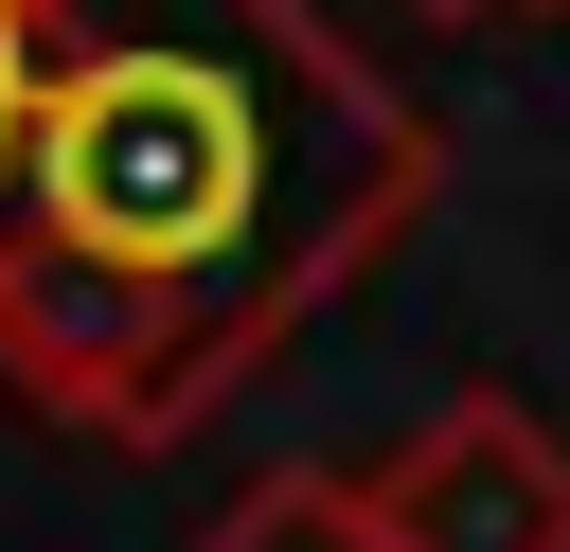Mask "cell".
I'll list each match as a JSON object with an SVG mask.
<instances>
[{
	"instance_id": "obj_1",
	"label": "cell",
	"mask_w": 570,
	"mask_h": 552,
	"mask_svg": "<svg viewBox=\"0 0 570 552\" xmlns=\"http://www.w3.org/2000/svg\"><path fill=\"white\" fill-rule=\"evenodd\" d=\"M410 214L428 125L303 0H53L0 160V374L89 445H178Z\"/></svg>"
},
{
	"instance_id": "obj_2",
	"label": "cell",
	"mask_w": 570,
	"mask_h": 552,
	"mask_svg": "<svg viewBox=\"0 0 570 552\" xmlns=\"http://www.w3.org/2000/svg\"><path fill=\"white\" fill-rule=\"evenodd\" d=\"M374 534H392V552H570V463H552L517 410H445V427L374 481Z\"/></svg>"
},
{
	"instance_id": "obj_3",
	"label": "cell",
	"mask_w": 570,
	"mask_h": 552,
	"mask_svg": "<svg viewBox=\"0 0 570 552\" xmlns=\"http://www.w3.org/2000/svg\"><path fill=\"white\" fill-rule=\"evenodd\" d=\"M196 552H392V534H374L338 481H267V499H249L232 534H196Z\"/></svg>"
},
{
	"instance_id": "obj_4",
	"label": "cell",
	"mask_w": 570,
	"mask_h": 552,
	"mask_svg": "<svg viewBox=\"0 0 570 552\" xmlns=\"http://www.w3.org/2000/svg\"><path fill=\"white\" fill-rule=\"evenodd\" d=\"M36 36H53V0H0V160H18V107H36Z\"/></svg>"
}]
</instances>
